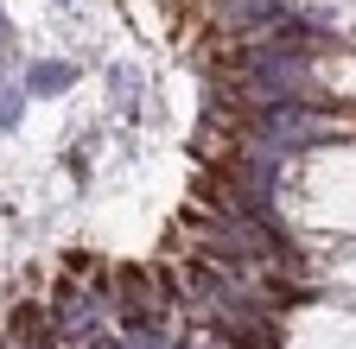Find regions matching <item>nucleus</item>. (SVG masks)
<instances>
[{
  "label": "nucleus",
  "mask_w": 356,
  "mask_h": 349,
  "mask_svg": "<svg viewBox=\"0 0 356 349\" xmlns=\"http://www.w3.org/2000/svg\"><path fill=\"white\" fill-rule=\"evenodd\" d=\"M13 343H19V349H51L58 330H51V318H44V312H13Z\"/></svg>",
  "instance_id": "obj_1"
},
{
  "label": "nucleus",
  "mask_w": 356,
  "mask_h": 349,
  "mask_svg": "<svg viewBox=\"0 0 356 349\" xmlns=\"http://www.w3.org/2000/svg\"><path fill=\"white\" fill-rule=\"evenodd\" d=\"M26 90H38V96H64V90H70V64H32V70H26Z\"/></svg>",
  "instance_id": "obj_2"
},
{
  "label": "nucleus",
  "mask_w": 356,
  "mask_h": 349,
  "mask_svg": "<svg viewBox=\"0 0 356 349\" xmlns=\"http://www.w3.org/2000/svg\"><path fill=\"white\" fill-rule=\"evenodd\" d=\"M134 349H159V343H153V337H147V330H140V337H134Z\"/></svg>",
  "instance_id": "obj_3"
},
{
  "label": "nucleus",
  "mask_w": 356,
  "mask_h": 349,
  "mask_svg": "<svg viewBox=\"0 0 356 349\" xmlns=\"http://www.w3.org/2000/svg\"><path fill=\"white\" fill-rule=\"evenodd\" d=\"M0 58H7V19H0Z\"/></svg>",
  "instance_id": "obj_4"
},
{
  "label": "nucleus",
  "mask_w": 356,
  "mask_h": 349,
  "mask_svg": "<svg viewBox=\"0 0 356 349\" xmlns=\"http://www.w3.org/2000/svg\"><path fill=\"white\" fill-rule=\"evenodd\" d=\"M89 349H115V343H89Z\"/></svg>",
  "instance_id": "obj_5"
}]
</instances>
